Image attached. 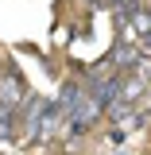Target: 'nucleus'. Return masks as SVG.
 Instances as JSON below:
<instances>
[{
	"mask_svg": "<svg viewBox=\"0 0 151 155\" xmlns=\"http://www.w3.org/2000/svg\"><path fill=\"white\" fill-rule=\"evenodd\" d=\"M27 97V89H23V78H19L16 66H8L4 70V81H0V101L4 105H12V109H19V101Z\"/></svg>",
	"mask_w": 151,
	"mask_h": 155,
	"instance_id": "nucleus-3",
	"label": "nucleus"
},
{
	"mask_svg": "<svg viewBox=\"0 0 151 155\" xmlns=\"http://www.w3.org/2000/svg\"><path fill=\"white\" fill-rule=\"evenodd\" d=\"M77 101H81V81H66V85H62V93L54 97V105H58V113H62V120H70V116H74Z\"/></svg>",
	"mask_w": 151,
	"mask_h": 155,
	"instance_id": "nucleus-4",
	"label": "nucleus"
},
{
	"mask_svg": "<svg viewBox=\"0 0 151 155\" xmlns=\"http://www.w3.org/2000/svg\"><path fill=\"white\" fill-rule=\"evenodd\" d=\"M43 105H47V97H39V93H27L23 101H19V128H23V136L35 143V132H39V116H43Z\"/></svg>",
	"mask_w": 151,
	"mask_h": 155,
	"instance_id": "nucleus-1",
	"label": "nucleus"
},
{
	"mask_svg": "<svg viewBox=\"0 0 151 155\" xmlns=\"http://www.w3.org/2000/svg\"><path fill=\"white\" fill-rule=\"evenodd\" d=\"M136 58H140V47H132V43H120L113 54H109V66H116V74H120V70H132Z\"/></svg>",
	"mask_w": 151,
	"mask_h": 155,
	"instance_id": "nucleus-5",
	"label": "nucleus"
},
{
	"mask_svg": "<svg viewBox=\"0 0 151 155\" xmlns=\"http://www.w3.org/2000/svg\"><path fill=\"white\" fill-rule=\"evenodd\" d=\"M66 120H62V113H58V105L54 101H47L43 105V116H39V132H35V143H51L54 140V132L62 128Z\"/></svg>",
	"mask_w": 151,
	"mask_h": 155,
	"instance_id": "nucleus-2",
	"label": "nucleus"
}]
</instances>
